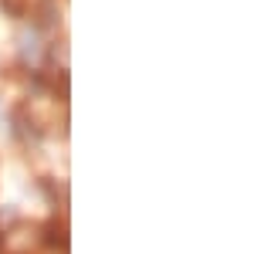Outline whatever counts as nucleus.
Here are the masks:
<instances>
[{
    "mask_svg": "<svg viewBox=\"0 0 254 254\" xmlns=\"http://www.w3.org/2000/svg\"><path fill=\"white\" fill-rule=\"evenodd\" d=\"M0 237H3V234H0Z\"/></svg>",
    "mask_w": 254,
    "mask_h": 254,
    "instance_id": "1",
    "label": "nucleus"
}]
</instances>
